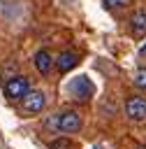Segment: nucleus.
<instances>
[{
  "label": "nucleus",
  "instance_id": "nucleus-2",
  "mask_svg": "<svg viewBox=\"0 0 146 149\" xmlns=\"http://www.w3.org/2000/svg\"><path fill=\"white\" fill-rule=\"evenodd\" d=\"M30 79L25 74H14L5 81V95L9 100H23L28 93H30Z\"/></svg>",
  "mask_w": 146,
  "mask_h": 149
},
{
  "label": "nucleus",
  "instance_id": "nucleus-9",
  "mask_svg": "<svg viewBox=\"0 0 146 149\" xmlns=\"http://www.w3.org/2000/svg\"><path fill=\"white\" fill-rule=\"evenodd\" d=\"M49 149H76V144L67 135H60V137H56V140L49 142Z\"/></svg>",
  "mask_w": 146,
  "mask_h": 149
},
{
  "label": "nucleus",
  "instance_id": "nucleus-5",
  "mask_svg": "<svg viewBox=\"0 0 146 149\" xmlns=\"http://www.w3.org/2000/svg\"><path fill=\"white\" fill-rule=\"evenodd\" d=\"M125 116L134 123L139 121H146V100L139 98V95H130L125 98Z\"/></svg>",
  "mask_w": 146,
  "mask_h": 149
},
{
  "label": "nucleus",
  "instance_id": "nucleus-8",
  "mask_svg": "<svg viewBox=\"0 0 146 149\" xmlns=\"http://www.w3.org/2000/svg\"><path fill=\"white\" fill-rule=\"evenodd\" d=\"M76 63H79V56L74 54V51H60L58 56H56V70L58 72H70L72 68H76Z\"/></svg>",
  "mask_w": 146,
  "mask_h": 149
},
{
  "label": "nucleus",
  "instance_id": "nucleus-4",
  "mask_svg": "<svg viewBox=\"0 0 146 149\" xmlns=\"http://www.w3.org/2000/svg\"><path fill=\"white\" fill-rule=\"evenodd\" d=\"M70 93H72L76 100L86 102V100H90V95L95 93V86H93V81H90L86 74H79V77H74V79L70 81Z\"/></svg>",
  "mask_w": 146,
  "mask_h": 149
},
{
  "label": "nucleus",
  "instance_id": "nucleus-13",
  "mask_svg": "<svg viewBox=\"0 0 146 149\" xmlns=\"http://www.w3.org/2000/svg\"><path fill=\"white\" fill-rule=\"evenodd\" d=\"M134 149H146V144H134Z\"/></svg>",
  "mask_w": 146,
  "mask_h": 149
},
{
  "label": "nucleus",
  "instance_id": "nucleus-3",
  "mask_svg": "<svg viewBox=\"0 0 146 149\" xmlns=\"http://www.w3.org/2000/svg\"><path fill=\"white\" fill-rule=\"evenodd\" d=\"M46 107V93L44 91H30L23 100H21V112L25 116H35Z\"/></svg>",
  "mask_w": 146,
  "mask_h": 149
},
{
  "label": "nucleus",
  "instance_id": "nucleus-1",
  "mask_svg": "<svg viewBox=\"0 0 146 149\" xmlns=\"http://www.w3.org/2000/svg\"><path fill=\"white\" fill-rule=\"evenodd\" d=\"M81 126H83L81 116H79L76 112H72V109L58 112V114H53V116L49 119V128H53L56 133H79Z\"/></svg>",
  "mask_w": 146,
  "mask_h": 149
},
{
  "label": "nucleus",
  "instance_id": "nucleus-7",
  "mask_svg": "<svg viewBox=\"0 0 146 149\" xmlns=\"http://www.w3.org/2000/svg\"><path fill=\"white\" fill-rule=\"evenodd\" d=\"M130 33H132V37H144L146 35V7H139L134 14H132V19H130Z\"/></svg>",
  "mask_w": 146,
  "mask_h": 149
},
{
  "label": "nucleus",
  "instance_id": "nucleus-12",
  "mask_svg": "<svg viewBox=\"0 0 146 149\" xmlns=\"http://www.w3.org/2000/svg\"><path fill=\"white\" fill-rule=\"evenodd\" d=\"M139 56H146V42L141 44V49H139Z\"/></svg>",
  "mask_w": 146,
  "mask_h": 149
},
{
  "label": "nucleus",
  "instance_id": "nucleus-6",
  "mask_svg": "<svg viewBox=\"0 0 146 149\" xmlns=\"http://www.w3.org/2000/svg\"><path fill=\"white\" fill-rule=\"evenodd\" d=\"M53 63H56V58H53L46 49H39V51L32 56V65H35V70H37L42 77H46V74L53 70Z\"/></svg>",
  "mask_w": 146,
  "mask_h": 149
},
{
  "label": "nucleus",
  "instance_id": "nucleus-11",
  "mask_svg": "<svg viewBox=\"0 0 146 149\" xmlns=\"http://www.w3.org/2000/svg\"><path fill=\"white\" fill-rule=\"evenodd\" d=\"M134 0H104V5L107 7H127V5H132Z\"/></svg>",
  "mask_w": 146,
  "mask_h": 149
},
{
  "label": "nucleus",
  "instance_id": "nucleus-10",
  "mask_svg": "<svg viewBox=\"0 0 146 149\" xmlns=\"http://www.w3.org/2000/svg\"><path fill=\"white\" fill-rule=\"evenodd\" d=\"M132 81H134V86H137V88L146 91V68H137V70H134V74H132Z\"/></svg>",
  "mask_w": 146,
  "mask_h": 149
}]
</instances>
